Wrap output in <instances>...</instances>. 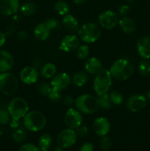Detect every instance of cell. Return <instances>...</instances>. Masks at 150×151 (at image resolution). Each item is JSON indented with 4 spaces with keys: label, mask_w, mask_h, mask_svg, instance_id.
Listing matches in <instances>:
<instances>
[{
    "label": "cell",
    "mask_w": 150,
    "mask_h": 151,
    "mask_svg": "<svg viewBox=\"0 0 150 151\" xmlns=\"http://www.w3.org/2000/svg\"><path fill=\"white\" fill-rule=\"evenodd\" d=\"M110 72L113 78L119 81H124L132 76L134 67L126 59H119L111 65Z\"/></svg>",
    "instance_id": "cell-1"
},
{
    "label": "cell",
    "mask_w": 150,
    "mask_h": 151,
    "mask_svg": "<svg viewBox=\"0 0 150 151\" xmlns=\"http://www.w3.org/2000/svg\"><path fill=\"white\" fill-rule=\"evenodd\" d=\"M24 127L32 132L42 130L46 125V118L41 112L32 111L26 114L23 118Z\"/></svg>",
    "instance_id": "cell-2"
},
{
    "label": "cell",
    "mask_w": 150,
    "mask_h": 151,
    "mask_svg": "<svg viewBox=\"0 0 150 151\" xmlns=\"http://www.w3.org/2000/svg\"><path fill=\"white\" fill-rule=\"evenodd\" d=\"M113 83V77L110 70L101 69L96 75L94 81V89L97 96L106 94L109 91Z\"/></svg>",
    "instance_id": "cell-3"
},
{
    "label": "cell",
    "mask_w": 150,
    "mask_h": 151,
    "mask_svg": "<svg viewBox=\"0 0 150 151\" xmlns=\"http://www.w3.org/2000/svg\"><path fill=\"white\" fill-rule=\"evenodd\" d=\"M75 106L79 112L87 114L95 113L99 109L98 99L88 94L79 96L75 100Z\"/></svg>",
    "instance_id": "cell-4"
},
{
    "label": "cell",
    "mask_w": 150,
    "mask_h": 151,
    "mask_svg": "<svg viewBox=\"0 0 150 151\" xmlns=\"http://www.w3.org/2000/svg\"><path fill=\"white\" fill-rule=\"evenodd\" d=\"M77 32L79 38L88 44L96 41L100 38L101 33L99 27L92 22H88L82 24Z\"/></svg>",
    "instance_id": "cell-5"
},
{
    "label": "cell",
    "mask_w": 150,
    "mask_h": 151,
    "mask_svg": "<svg viewBox=\"0 0 150 151\" xmlns=\"http://www.w3.org/2000/svg\"><path fill=\"white\" fill-rule=\"evenodd\" d=\"M19 81L14 74L2 72L0 74V92L6 96L14 94L18 90Z\"/></svg>",
    "instance_id": "cell-6"
},
{
    "label": "cell",
    "mask_w": 150,
    "mask_h": 151,
    "mask_svg": "<svg viewBox=\"0 0 150 151\" xmlns=\"http://www.w3.org/2000/svg\"><path fill=\"white\" fill-rule=\"evenodd\" d=\"M7 111L12 119H21L29 112V105L23 97H15L9 103Z\"/></svg>",
    "instance_id": "cell-7"
},
{
    "label": "cell",
    "mask_w": 150,
    "mask_h": 151,
    "mask_svg": "<svg viewBox=\"0 0 150 151\" xmlns=\"http://www.w3.org/2000/svg\"><path fill=\"white\" fill-rule=\"evenodd\" d=\"M77 135L76 131L71 128H66L59 133L57 137V142L63 148H69L76 143Z\"/></svg>",
    "instance_id": "cell-8"
},
{
    "label": "cell",
    "mask_w": 150,
    "mask_h": 151,
    "mask_svg": "<svg viewBox=\"0 0 150 151\" xmlns=\"http://www.w3.org/2000/svg\"><path fill=\"white\" fill-rule=\"evenodd\" d=\"M98 20L101 27L106 29H111L119 23V16L113 10H107L100 13Z\"/></svg>",
    "instance_id": "cell-9"
},
{
    "label": "cell",
    "mask_w": 150,
    "mask_h": 151,
    "mask_svg": "<svg viewBox=\"0 0 150 151\" xmlns=\"http://www.w3.org/2000/svg\"><path fill=\"white\" fill-rule=\"evenodd\" d=\"M64 121L68 128L76 129L82 123V116L81 112L74 108H69L64 116Z\"/></svg>",
    "instance_id": "cell-10"
},
{
    "label": "cell",
    "mask_w": 150,
    "mask_h": 151,
    "mask_svg": "<svg viewBox=\"0 0 150 151\" xmlns=\"http://www.w3.org/2000/svg\"><path fill=\"white\" fill-rule=\"evenodd\" d=\"M80 46V38L74 34H69L62 38L60 49L66 52H72Z\"/></svg>",
    "instance_id": "cell-11"
},
{
    "label": "cell",
    "mask_w": 150,
    "mask_h": 151,
    "mask_svg": "<svg viewBox=\"0 0 150 151\" xmlns=\"http://www.w3.org/2000/svg\"><path fill=\"white\" fill-rule=\"evenodd\" d=\"M147 100L142 94H135L129 97L126 101V106L129 111L133 113L141 111L146 106Z\"/></svg>",
    "instance_id": "cell-12"
},
{
    "label": "cell",
    "mask_w": 150,
    "mask_h": 151,
    "mask_svg": "<svg viewBox=\"0 0 150 151\" xmlns=\"http://www.w3.org/2000/svg\"><path fill=\"white\" fill-rule=\"evenodd\" d=\"M71 82V78L69 74L66 72H60L53 77L51 81V86L53 88L61 91L66 89L70 85Z\"/></svg>",
    "instance_id": "cell-13"
},
{
    "label": "cell",
    "mask_w": 150,
    "mask_h": 151,
    "mask_svg": "<svg viewBox=\"0 0 150 151\" xmlns=\"http://www.w3.org/2000/svg\"><path fill=\"white\" fill-rule=\"evenodd\" d=\"M20 79L24 83L31 85L37 82L39 73L34 66H26L20 72Z\"/></svg>",
    "instance_id": "cell-14"
},
{
    "label": "cell",
    "mask_w": 150,
    "mask_h": 151,
    "mask_svg": "<svg viewBox=\"0 0 150 151\" xmlns=\"http://www.w3.org/2000/svg\"><path fill=\"white\" fill-rule=\"evenodd\" d=\"M19 0H0V13L4 16L16 14L19 10Z\"/></svg>",
    "instance_id": "cell-15"
},
{
    "label": "cell",
    "mask_w": 150,
    "mask_h": 151,
    "mask_svg": "<svg viewBox=\"0 0 150 151\" xmlns=\"http://www.w3.org/2000/svg\"><path fill=\"white\" fill-rule=\"evenodd\" d=\"M93 130L99 137L106 136L110 130V122L105 117H98L93 122Z\"/></svg>",
    "instance_id": "cell-16"
},
{
    "label": "cell",
    "mask_w": 150,
    "mask_h": 151,
    "mask_svg": "<svg viewBox=\"0 0 150 151\" xmlns=\"http://www.w3.org/2000/svg\"><path fill=\"white\" fill-rule=\"evenodd\" d=\"M62 25L66 32L70 34H74L79 29V22L71 14H67L62 19Z\"/></svg>",
    "instance_id": "cell-17"
},
{
    "label": "cell",
    "mask_w": 150,
    "mask_h": 151,
    "mask_svg": "<svg viewBox=\"0 0 150 151\" xmlns=\"http://www.w3.org/2000/svg\"><path fill=\"white\" fill-rule=\"evenodd\" d=\"M138 53L142 58H150V37L142 36L137 42Z\"/></svg>",
    "instance_id": "cell-18"
},
{
    "label": "cell",
    "mask_w": 150,
    "mask_h": 151,
    "mask_svg": "<svg viewBox=\"0 0 150 151\" xmlns=\"http://www.w3.org/2000/svg\"><path fill=\"white\" fill-rule=\"evenodd\" d=\"M14 65L12 55L7 50H0V72H9Z\"/></svg>",
    "instance_id": "cell-19"
},
{
    "label": "cell",
    "mask_w": 150,
    "mask_h": 151,
    "mask_svg": "<svg viewBox=\"0 0 150 151\" xmlns=\"http://www.w3.org/2000/svg\"><path fill=\"white\" fill-rule=\"evenodd\" d=\"M85 70L87 73L91 75H96L102 69L101 61L95 57L88 58L85 63Z\"/></svg>",
    "instance_id": "cell-20"
},
{
    "label": "cell",
    "mask_w": 150,
    "mask_h": 151,
    "mask_svg": "<svg viewBox=\"0 0 150 151\" xmlns=\"http://www.w3.org/2000/svg\"><path fill=\"white\" fill-rule=\"evenodd\" d=\"M119 25L121 29L124 32L131 34L134 32L136 29V24L133 19L126 16H124L119 20Z\"/></svg>",
    "instance_id": "cell-21"
},
{
    "label": "cell",
    "mask_w": 150,
    "mask_h": 151,
    "mask_svg": "<svg viewBox=\"0 0 150 151\" xmlns=\"http://www.w3.org/2000/svg\"><path fill=\"white\" fill-rule=\"evenodd\" d=\"M51 31L47 27L46 24L40 23L36 25V27L34 29V35L37 39L40 41H45L49 37Z\"/></svg>",
    "instance_id": "cell-22"
},
{
    "label": "cell",
    "mask_w": 150,
    "mask_h": 151,
    "mask_svg": "<svg viewBox=\"0 0 150 151\" xmlns=\"http://www.w3.org/2000/svg\"><path fill=\"white\" fill-rule=\"evenodd\" d=\"M57 72V67L54 63H46L43 65L41 68L40 74L42 78L46 79L52 78Z\"/></svg>",
    "instance_id": "cell-23"
},
{
    "label": "cell",
    "mask_w": 150,
    "mask_h": 151,
    "mask_svg": "<svg viewBox=\"0 0 150 151\" xmlns=\"http://www.w3.org/2000/svg\"><path fill=\"white\" fill-rule=\"evenodd\" d=\"M88 73L85 71H79L74 75L72 78V82L76 86L82 87L88 82Z\"/></svg>",
    "instance_id": "cell-24"
},
{
    "label": "cell",
    "mask_w": 150,
    "mask_h": 151,
    "mask_svg": "<svg viewBox=\"0 0 150 151\" xmlns=\"http://www.w3.org/2000/svg\"><path fill=\"white\" fill-rule=\"evenodd\" d=\"M52 138L49 134H44L38 139V147L41 151H48L51 147Z\"/></svg>",
    "instance_id": "cell-25"
},
{
    "label": "cell",
    "mask_w": 150,
    "mask_h": 151,
    "mask_svg": "<svg viewBox=\"0 0 150 151\" xmlns=\"http://www.w3.org/2000/svg\"><path fill=\"white\" fill-rule=\"evenodd\" d=\"M37 10L36 4L32 1H29V2H26L24 4H22L21 7H20L21 13L22 15L26 16H29L33 15L35 13Z\"/></svg>",
    "instance_id": "cell-26"
},
{
    "label": "cell",
    "mask_w": 150,
    "mask_h": 151,
    "mask_svg": "<svg viewBox=\"0 0 150 151\" xmlns=\"http://www.w3.org/2000/svg\"><path fill=\"white\" fill-rule=\"evenodd\" d=\"M54 9L59 15L63 16L69 14L70 10L69 4L64 1H57L54 4Z\"/></svg>",
    "instance_id": "cell-27"
},
{
    "label": "cell",
    "mask_w": 150,
    "mask_h": 151,
    "mask_svg": "<svg viewBox=\"0 0 150 151\" xmlns=\"http://www.w3.org/2000/svg\"><path fill=\"white\" fill-rule=\"evenodd\" d=\"M98 101L99 104V107L104 109H110L112 107V103L109 97V94L107 93L98 96Z\"/></svg>",
    "instance_id": "cell-28"
},
{
    "label": "cell",
    "mask_w": 150,
    "mask_h": 151,
    "mask_svg": "<svg viewBox=\"0 0 150 151\" xmlns=\"http://www.w3.org/2000/svg\"><path fill=\"white\" fill-rule=\"evenodd\" d=\"M26 137V133L25 130L22 128H17L13 133V139L15 142L18 143L24 141Z\"/></svg>",
    "instance_id": "cell-29"
},
{
    "label": "cell",
    "mask_w": 150,
    "mask_h": 151,
    "mask_svg": "<svg viewBox=\"0 0 150 151\" xmlns=\"http://www.w3.org/2000/svg\"><path fill=\"white\" fill-rule=\"evenodd\" d=\"M109 97L111 101V103L114 105H119L122 104L124 102V97L120 92L117 91H112L109 94Z\"/></svg>",
    "instance_id": "cell-30"
},
{
    "label": "cell",
    "mask_w": 150,
    "mask_h": 151,
    "mask_svg": "<svg viewBox=\"0 0 150 151\" xmlns=\"http://www.w3.org/2000/svg\"><path fill=\"white\" fill-rule=\"evenodd\" d=\"M90 50L88 45H81L76 50V57L80 60H85L89 55Z\"/></svg>",
    "instance_id": "cell-31"
},
{
    "label": "cell",
    "mask_w": 150,
    "mask_h": 151,
    "mask_svg": "<svg viewBox=\"0 0 150 151\" xmlns=\"http://www.w3.org/2000/svg\"><path fill=\"white\" fill-rule=\"evenodd\" d=\"M138 72L141 76H148L150 74V63L146 60H142L138 65Z\"/></svg>",
    "instance_id": "cell-32"
},
{
    "label": "cell",
    "mask_w": 150,
    "mask_h": 151,
    "mask_svg": "<svg viewBox=\"0 0 150 151\" xmlns=\"http://www.w3.org/2000/svg\"><path fill=\"white\" fill-rule=\"evenodd\" d=\"M51 86H50L49 84L47 83H40L36 87L37 91L40 94L43 96H48V94H49L50 91H51Z\"/></svg>",
    "instance_id": "cell-33"
},
{
    "label": "cell",
    "mask_w": 150,
    "mask_h": 151,
    "mask_svg": "<svg viewBox=\"0 0 150 151\" xmlns=\"http://www.w3.org/2000/svg\"><path fill=\"white\" fill-rule=\"evenodd\" d=\"M47 27L50 29V31L60 30L61 28V24L58 20L55 19H48L44 22Z\"/></svg>",
    "instance_id": "cell-34"
},
{
    "label": "cell",
    "mask_w": 150,
    "mask_h": 151,
    "mask_svg": "<svg viewBox=\"0 0 150 151\" xmlns=\"http://www.w3.org/2000/svg\"><path fill=\"white\" fill-rule=\"evenodd\" d=\"M47 97L51 102H58L61 100V93L60 91L52 88Z\"/></svg>",
    "instance_id": "cell-35"
},
{
    "label": "cell",
    "mask_w": 150,
    "mask_h": 151,
    "mask_svg": "<svg viewBox=\"0 0 150 151\" xmlns=\"http://www.w3.org/2000/svg\"><path fill=\"white\" fill-rule=\"evenodd\" d=\"M99 143L100 146H101V148L104 151L109 150V149H110L112 146L111 139H110L109 137H106V136L101 137Z\"/></svg>",
    "instance_id": "cell-36"
},
{
    "label": "cell",
    "mask_w": 150,
    "mask_h": 151,
    "mask_svg": "<svg viewBox=\"0 0 150 151\" xmlns=\"http://www.w3.org/2000/svg\"><path fill=\"white\" fill-rule=\"evenodd\" d=\"M10 115L8 111L0 109V125H7L10 122Z\"/></svg>",
    "instance_id": "cell-37"
},
{
    "label": "cell",
    "mask_w": 150,
    "mask_h": 151,
    "mask_svg": "<svg viewBox=\"0 0 150 151\" xmlns=\"http://www.w3.org/2000/svg\"><path fill=\"white\" fill-rule=\"evenodd\" d=\"M19 151H41V150L32 143H26L21 146Z\"/></svg>",
    "instance_id": "cell-38"
},
{
    "label": "cell",
    "mask_w": 150,
    "mask_h": 151,
    "mask_svg": "<svg viewBox=\"0 0 150 151\" xmlns=\"http://www.w3.org/2000/svg\"><path fill=\"white\" fill-rule=\"evenodd\" d=\"M76 135L78 137H85V136L88 135V127L83 126V125H80L79 128H76Z\"/></svg>",
    "instance_id": "cell-39"
},
{
    "label": "cell",
    "mask_w": 150,
    "mask_h": 151,
    "mask_svg": "<svg viewBox=\"0 0 150 151\" xmlns=\"http://www.w3.org/2000/svg\"><path fill=\"white\" fill-rule=\"evenodd\" d=\"M129 7L127 5V4H123V5L120 6L118 10V12H119V14L120 16H125L128 13H129Z\"/></svg>",
    "instance_id": "cell-40"
},
{
    "label": "cell",
    "mask_w": 150,
    "mask_h": 151,
    "mask_svg": "<svg viewBox=\"0 0 150 151\" xmlns=\"http://www.w3.org/2000/svg\"><path fill=\"white\" fill-rule=\"evenodd\" d=\"M63 103H64L66 106H71L74 104H75V100L74 97H72L71 96L67 95L63 98Z\"/></svg>",
    "instance_id": "cell-41"
},
{
    "label": "cell",
    "mask_w": 150,
    "mask_h": 151,
    "mask_svg": "<svg viewBox=\"0 0 150 151\" xmlns=\"http://www.w3.org/2000/svg\"><path fill=\"white\" fill-rule=\"evenodd\" d=\"M94 145L91 142H85L82 145L80 151H94Z\"/></svg>",
    "instance_id": "cell-42"
},
{
    "label": "cell",
    "mask_w": 150,
    "mask_h": 151,
    "mask_svg": "<svg viewBox=\"0 0 150 151\" xmlns=\"http://www.w3.org/2000/svg\"><path fill=\"white\" fill-rule=\"evenodd\" d=\"M17 36H18V38H19V39L24 40L27 38V33H26V32H25V31L22 30V31H20V32H18Z\"/></svg>",
    "instance_id": "cell-43"
},
{
    "label": "cell",
    "mask_w": 150,
    "mask_h": 151,
    "mask_svg": "<svg viewBox=\"0 0 150 151\" xmlns=\"http://www.w3.org/2000/svg\"><path fill=\"white\" fill-rule=\"evenodd\" d=\"M6 41V36L5 34L0 31V47H2Z\"/></svg>",
    "instance_id": "cell-44"
},
{
    "label": "cell",
    "mask_w": 150,
    "mask_h": 151,
    "mask_svg": "<svg viewBox=\"0 0 150 151\" xmlns=\"http://www.w3.org/2000/svg\"><path fill=\"white\" fill-rule=\"evenodd\" d=\"M19 125V119H12L11 122H10V126L13 128H17Z\"/></svg>",
    "instance_id": "cell-45"
},
{
    "label": "cell",
    "mask_w": 150,
    "mask_h": 151,
    "mask_svg": "<svg viewBox=\"0 0 150 151\" xmlns=\"http://www.w3.org/2000/svg\"><path fill=\"white\" fill-rule=\"evenodd\" d=\"M41 61L40 60H35V61L33 62V66L35 68H38V67H40V66H41Z\"/></svg>",
    "instance_id": "cell-46"
},
{
    "label": "cell",
    "mask_w": 150,
    "mask_h": 151,
    "mask_svg": "<svg viewBox=\"0 0 150 151\" xmlns=\"http://www.w3.org/2000/svg\"><path fill=\"white\" fill-rule=\"evenodd\" d=\"M72 1H74V2L75 3V4H82V3L85 2L86 0H72Z\"/></svg>",
    "instance_id": "cell-47"
},
{
    "label": "cell",
    "mask_w": 150,
    "mask_h": 151,
    "mask_svg": "<svg viewBox=\"0 0 150 151\" xmlns=\"http://www.w3.org/2000/svg\"><path fill=\"white\" fill-rule=\"evenodd\" d=\"M63 147H60V146H59V147H56L55 150H54V151H63Z\"/></svg>",
    "instance_id": "cell-48"
},
{
    "label": "cell",
    "mask_w": 150,
    "mask_h": 151,
    "mask_svg": "<svg viewBox=\"0 0 150 151\" xmlns=\"http://www.w3.org/2000/svg\"><path fill=\"white\" fill-rule=\"evenodd\" d=\"M147 97H148V99L150 100V90L148 91V93H147Z\"/></svg>",
    "instance_id": "cell-49"
},
{
    "label": "cell",
    "mask_w": 150,
    "mask_h": 151,
    "mask_svg": "<svg viewBox=\"0 0 150 151\" xmlns=\"http://www.w3.org/2000/svg\"><path fill=\"white\" fill-rule=\"evenodd\" d=\"M126 1H129V2H132V1H135V0H126Z\"/></svg>",
    "instance_id": "cell-50"
},
{
    "label": "cell",
    "mask_w": 150,
    "mask_h": 151,
    "mask_svg": "<svg viewBox=\"0 0 150 151\" xmlns=\"http://www.w3.org/2000/svg\"><path fill=\"white\" fill-rule=\"evenodd\" d=\"M106 151H111V150H106Z\"/></svg>",
    "instance_id": "cell-51"
},
{
    "label": "cell",
    "mask_w": 150,
    "mask_h": 151,
    "mask_svg": "<svg viewBox=\"0 0 150 151\" xmlns=\"http://www.w3.org/2000/svg\"><path fill=\"white\" fill-rule=\"evenodd\" d=\"M0 101H1V100H0Z\"/></svg>",
    "instance_id": "cell-52"
}]
</instances>
